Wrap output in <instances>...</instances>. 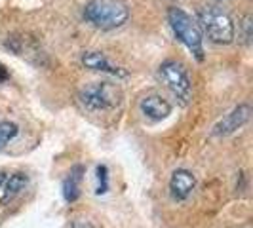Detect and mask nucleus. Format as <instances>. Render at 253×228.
Returning <instances> with one entry per match:
<instances>
[{
    "label": "nucleus",
    "mask_w": 253,
    "mask_h": 228,
    "mask_svg": "<svg viewBox=\"0 0 253 228\" xmlns=\"http://www.w3.org/2000/svg\"><path fill=\"white\" fill-rule=\"evenodd\" d=\"M196 23L202 35L210 38L213 44L227 46L236 38V25L232 17L219 6H202L196 12Z\"/></svg>",
    "instance_id": "nucleus-1"
},
{
    "label": "nucleus",
    "mask_w": 253,
    "mask_h": 228,
    "mask_svg": "<svg viewBox=\"0 0 253 228\" xmlns=\"http://www.w3.org/2000/svg\"><path fill=\"white\" fill-rule=\"evenodd\" d=\"M84 19L101 31H113L129 19V6L124 0H89L84 6Z\"/></svg>",
    "instance_id": "nucleus-2"
},
{
    "label": "nucleus",
    "mask_w": 253,
    "mask_h": 228,
    "mask_svg": "<svg viewBox=\"0 0 253 228\" xmlns=\"http://www.w3.org/2000/svg\"><path fill=\"white\" fill-rule=\"evenodd\" d=\"M168 23H169L179 42L198 61H204V35L198 23L187 12H183L181 8H169L168 10Z\"/></svg>",
    "instance_id": "nucleus-3"
},
{
    "label": "nucleus",
    "mask_w": 253,
    "mask_h": 228,
    "mask_svg": "<svg viewBox=\"0 0 253 228\" xmlns=\"http://www.w3.org/2000/svg\"><path fill=\"white\" fill-rule=\"evenodd\" d=\"M122 89L113 82H89L78 91L80 103L91 113L113 111L122 103Z\"/></svg>",
    "instance_id": "nucleus-4"
},
{
    "label": "nucleus",
    "mask_w": 253,
    "mask_h": 228,
    "mask_svg": "<svg viewBox=\"0 0 253 228\" xmlns=\"http://www.w3.org/2000/svg\"><path fill=\"white\" fill-rule=\"evenodd\" d=\"M158 78L181 105H189L192 99V80L187 67L177 59H168L158 67Z\"/></svg>",
    "instance_id": "nucleus-5"
},
{
    "label": "nucleus",
    "mask_w": 253,
    "mask_h": 228,
    "mask_svg": "<svg viewBox=\"0 0 253 228\" xmlns=\"http://www.w3.org/2000/svg\"><path fill=\"white\" fill-rule=\"evenodd\" d=\"M252 118V107L248 103H242L238 107H234L227 116H223L215 126L211 127V135L213 137H227L236 133L240 127H244Z\"/></svg>",
    "instance_id": "nucleus-6"
},
{
    "label": "nucleus",
    "mask_w": 253,
    "mask_h": 228,
    "mask_svg": "<svg viewBox=\"0 0 253 228\" xmlns=\"http://www.w3.org/2000/svg\"><path fill=\"white\" fill-rule=\"evenodd\" d=\"M82 65L89 69V71H95V73H103V75H111L116 78H126L127 71L120 65H114L103 51H84L82 53Z\"/></svg>",
    "instance_id": "nucleus-7"
},
{
    "label": "nucleus",
    "mask_w": 253,
    "mask_h": 228,
    "mask_svg": "<svg viewBox=\"0 0 253 228\" xmlns=\"http://www.w3.org/2000/svg\"><path fill=\"white\" fill-rule=\"evenodd\" d=\"M139 111L152 122H162L171 114V103L158 93H149L139 101Z\"/></svg>",
    "instance_id": "nucleus-8"
},
{
    "label": "nucleus",
    "mask_w": 253,
    "mask_h": 228,
    "mask_svg": "<svg viewBox=\"0 0 253 228\" xmlns=\"http://www.w3.org/2000/svg\"><path fill=\"white\" fill-rule=\"evenodd\" d=\"M194 187H196V179L187 169L173 171V175L169 179V192H171L173 200H177V202L187 200L190 194H192Z\"/></svg>",
    "instance_id": "nucleus-9"
},
{
    "label": "nucleus",
    "mask_w": 253,
    "mask_h": 228,
    "mask_svg": "<svg viewBox=\"0 0 253 228\" xmlns=\"http://www.w3.org/2000/svg\"><path fill=\"white\" fill-rule=\"evenodd\" d=\"M27 175L23 173H12L10 177L6 179V183H4V187H2V198H0V203H10L12 200H15L27 187Z\"/></svg>",
    "instance_id": "nucleus-10"
},
{
    "label": "nucleus",
    "mask_w": 253,
    "mask_h": 228,
    "mask_svg": "<svg viewBox=\"0 0 253 228\" xmlns=\"http://www.w3.org/2000/svg\"><path fill=\"white\" fill-rule=\"evenodd\" d=\"M84 169L80 165H76L71 169V173L63 181V198L67 203H75L80 198V181H82Z\"/></svg>",
    "instance_id": "nucleus-11"
},
{
    "label": "nucleus",
    "mask_w": 253,
    "mask_h": 228,
    "mask_svg": "<svg viewBox=\"0 0 253 228\" xmlns=\"http://www.w3.org/2000/svg\"><path fill=\"white\" fill-rule=\"evenodd\" d=\"M17 133H19V127L13 122H0V151L6 149V145L12 139H15Z\"/></svg>",
    "instance_id": "nucleus-12"
},
{
    "label": "nucleus",
    "mask_w": 253,
    "mask_h": 228,
    "mask_svg": "<svg viewBox=\"0 0 253 228\" xmlns=\"http://www.w3.org/2000/svg\"><path fill=\"white\" fill-rule=\"evenodd\" d=\"M252 17L250 15H244L242 21L238 23V38H242L244 44H250L252 42V35H253V29H252Z\"/></svg>",
    "instance_id": "nucleus-13"
},
{
    "label": "nucleus",
    "mask_w": 253,
    "mask_h": 228,
    "mask_svg": "<svg viewBox=\"0 0 253 228\" xmlns=\"http://www.w3.org/2000/svg\"><path fill=\"white\" fill-rule=\"evenodd\" d=\"M95 175H97V194H107L109 192V169L107 165H97L95 169Z\"/></svg>",
    "instance_id": "nucleus-14"
},
{
    "label": "nucleus",
    "mask_w": 253,
    "mask_h": 228,
    "mask_svg": "<svg viewBox=\"0 0 253 228\" xmlns=\"http://www.w3.org/2000/svg\"><path fill=\"white\" fill-rule=\"evenodd\" d=\"M10 80V73L6 71V67L0 63V84H4V82H8Z\"/></svg>",
    "instance_id": "nucleus-15"
},
{
    "label": "nucleus",
    "mask_w": 253,
    "mask_h": 228,
    "mask_svg": "<svg viewBox=\"0 0 253 228\" xmlns=\"http://www.w3.org/2000/svg\"><path fill=\"white\" fill-rule=\"evenodd\" d=\"M4 183H6V173H4V171H0V189L4 187Z\"/></svg>",
    "instance_id": "nucleus-16"
}]
</instances>
